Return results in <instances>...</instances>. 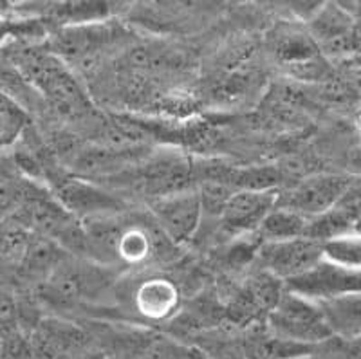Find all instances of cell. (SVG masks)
<instances>
[{
    "mask_svg": "<svg viewBox=\"0 0 361 359\" xmlns=\"http://www.w3.org/2000/svg\"><path fill=\"white\" fill-rule=\"evenodd\" d=\"M82 226L85 257L111 269L145 265L161 255V249L172 245L150 215L109 213L82 221Z\"/></svg>",
    "mask_w": 361,
    "mask_h": 359,
    "instance_id": "obj_1",
    "label": "cell"
},
{
    "mask_svg": "<svg viewBox=\"0 0 361 359\" xmlns=\"http://www.w3.org/2000/svg\"><path fill=\"white\" fill-rule=\"evenodd\" d=\"M6 54L24 74L29 85L49 102L58 114L82 118L89 111V99L76 76L49 47L40 49L37 45L22 44Z\"/></svg>",
    "mask_w": 361,
    "mask_h": 359,
    "instance_id": "obj_2",
    "label": "cell"
},
{
    "mask_svg": "<svg viewBox=\"0 0 361 359\" xmlns=\"http://www.w3.org/2000/svg\"><path fill=\"white\" fill-rule=\"evenodd\" d=\"M114 271L87 257L67 255L38 286V296L47 307L60 310L94 303L112 287Z\"/></svg>",
    "mask_w": 361,
    "mask_h": 359,
    "instance_id": "obj_3",
    "label": "cell"
},
{
    "mask_svg": "<svg viewBox=\"0 0 361 359\" xmlns=\"http://www.w3.org/2000/svg\"><path fill=\"white\" fill-rule=\"evenodd\" d=\"M267 327L273 338L304 347L316 348L333 339L320 303L288 289L267 312Z\"/></svg>",
    "mask_w": 361,
    "mask_h": 359,
    "instance_id": "obj_4",
    "label": "cell"
},
{
    "mask_svg": "<svg viewBox=\"0 0 361 359\" xmlns=\"http://www.w3.org/2000/svg\"><path fill=\"white\" fill-rule=\"evenodd\" d=\"M357 177L340 176V174H314L295 183L291 188L279 190V202L282 208L304 217L305 221H312L324 215L347 195Z\"/></svg>",
    "mask_w": 361,
    "mask_h": 359,
    "instance_id": "obj_5",
    "label": "cell"
},
{
    "mask_svg": "<svg viewBox=\"0 0 361 359\" xmlns=\"http://www.w3.org/2000/svg\"><path fill=\"white\" fill-rule=\"evenodd\" d=\"M148 215L172 245H183L195 237L204 217L197 188L180 190L148 200Z\"/></svg>",
    "mask_w": 361,
    "mask_h": 359,
    "instance_id": "obj_6",
    "label": "cell"
},
{
    "mask_svg": "<svg viewBox=\"0 0 361 359\" xmlns=\"http://www.w3.org/2000/svg\"><path fill=\"white\" fill-rule=\"evenodd\" d=\"M264 273L288 284L304 276L324 260V245L309 237L262 244L257 253Z\"/></svg>",
    "mask_w": 361,
    "mask_h": 359,
    "instance_id": "obj_7",
    "label": "cell"
},
{
    "mask_svg": "<svg viewBox=\"0 0 361 359\" xmlns=\"http://www.w3.org/2000/svg\"><path fill=\"white\" fill-rule=\"evenodd\" d=\"M279 190H240L226 200L219 213V228L224 235L243 238L259 231L260 224L276 208Z\"/></svg>",
    "mask_w": 361,
    "mask_h": 359,
    "instance_id": "obj_8",
    "label": "cell"
},
{
    "mask_svg": "<svg viewBox=\"0 0 361 359\" xmlns=\"http://www.w3.org/2000/svg\"><path fill=\"white\" fill-rule=\"evenodd\" d=\"M114 29L103 22H90V24L66 25L58 31L51 40L49 49L56 54L67 66H89V61H94L103 49H107L114 44Z\"/></svg>",
    "mask_w": 361,
    "mask_h": 359,
    "instance_id": "obj_9",
    "label": "cell"
},
{
    "mask_svg": "<svg viewBox=\"0 0 361 359\" xmlns=\"http://www.w3.org/2000/svg\"><path fill=\"white\" fill-rule=\"evenodd\" d=\"M148 200L193 188V164L176 150H164L148 157L134 177Z\"/></svg>",
    "mask_w": 361,
    "mask_h": 359,
    "instance_id": "obj_10",
    "label": "cell"
},
{
    "mask_svg": "<svg viewBox=\"0 0 361 359\" xmlns=\"http://www.w3.org/2000/svg\"><path fill=\"white\" fill-rule=\"evenodd\" d=\"M27 338L31 359H76L87 345L85 332L60 318L37 320Z\"/></svg>",
    "mask_w": 361,
    "mask_h": 359,
    "instance_id": "obj_11",
    "label": "cell"
},
{
    "mask_svg": "<svg viewBox=\"0 0 361 359\" xmlns=\"http://www.w3.org/2000/svg\"><path fill=\"white\" fill-rule=\"evenodd\" d=\"M286 289L314 302L361 293V271L349 269L324 258L314 269L286 284Z\"/></svg>",
    "mask_w": 361,
    "mask_h": 359,
    "instance_id": "obj_12",
    "label": "cell"
},
{
    "mask_svg": "<svg viewBox=\"0 0 361 359\" xmlns=\"http://www.w3.org/2000/svg\"><path fill=\"white\" fill-rule=\"evenodd\" d=\"M54 199L78 221H87L92 217L109 215L123 212L121 200L111 193L103 192L94 184L76 177H58L53 181Z\"/></svg>",
    "mask_w": 361,
    "mask_h": 359,
    "instance_id": "obj_13",
    "label": "cell"
},
{
    "mask_svg": "<svg viewBox=\"0 0 361 359\" xmlns=\"http://www.w3.org/2000/svg\"><path fill=\"white\" fill-rule=\"evenodd\" d=\"M180 305V294L169 278L148 276L130 291V307L145 322L170 320Z\"/></svg>",
    "mask_w": 361,
    "mask_h": 359,
    "instance_id": "obj_14",
    "label": "cell"
},
{
    "mask_svg": "<svg viewBox=\"0 0 361 359\" xmlns=\"http://www.w3.org/2000/svg\"><path fill=\"white\" fill-rule=\"evenodd\" d=\"M114 359H190V354L164 336L130 331L116 339Z\"/></svg>",
    "mask_w": 361,
    "mask_h": 359,
    "instance_id": "obj_15",
    "label": "cell"
},
{
    "mask_svg": "<svg viewBox=\"0 0 361 359\" xmlns=\"http://www.w3.org/2000/svg\"><path fill=\"white\" fill-rule=\"evenodd\" d=\"M320 309L325 316L333 338H361V293L343 294L336 298L322 300Z\"/></svg>",
    "mask_w": 361,
    "mask_h": 359,
    "instance_id": "obj_16",
    "label": "cell"
},
{
    "mask_svg": "<svg viewBox=\"0 0 361 359\" xmlns=\"http://www.w3.org/2000/svg\"><path fill=\"white\" fill-rule=\"evenodd\" d=\"M271 51L283 66H312L318 58V44L312 35L295 28H280L271 38Z\"/></svg>",
    "mask_w": 361,
    "mask_h": 359,
    "instance_id": "obj_17",
    "label": "cell"
},
{
    "mask_svg": "<svg viewBox=\"0 0 361 359\" xmlns=\"http://www.w3.org/2000/svg\"><path fill=\"white\" fill-rule=\"evenodd\" d=\"M307 222L309 221H305L298 213L276 205V208L264 219L257 235L260 237L262 244L293 241V238L305 237Z\"/></svg>",
    "mask_w": 361,
    "mask_h": 359,
    "instance_id": "obj_18",
    "label": "cell"
},
{
    "mask_svg": "<svg viewBox=\"0 0 361 359\" xmlns=\"http://www.w3.org/2000/svg\"><path fill=\"white\" fill-rule=\"evenodd\" d=\"M0 92L20 103L27 111L40 98L37 90L29 85L24 74L17 69V66L9 60L8 54H0Z\"/></svg>",
    "mask_w": 361,
    "mask_h": 359,
    "instance_id": "obj_19",
    "label": "cell"
},
{
    "mask_svg": "<svg viewBox=\"0 0 361 359\" xmlns=\"http://www.w3.org/2000/svg\"><path fill=\"white\" fill-rule=\"evenodd\" d=\"M29 114L20 103L0 92V148H9L25 132Z\"/></svg>",
    "mask_w": 361,
    "mask_h": 359,
    "instance_id": "obj_20",
    "label": "cell"
},
{
    "mask_svg": "<svg viewBox=\"0 0 361 359\" xmlns=\"http://www.w3.org/2000/svg\"><path fill=\"white\" fill-rule=\"evenodd\" d=\"M324 258L349 269L361 271V237L349 233L324 244Z\"/></svg>",
    "mask_w": 361,
    "mask_h": 359,
    "instance_id": "obj_21",
    "label": "cell"
},
{
    "mask_svg": "<svg viewBox=\"0 0 361 359\" xmlns=\"http://www.w3.org/2000/svg\"><path fill=\"white\" fill-rule=\"evenodd\" d=\"M20 331H27V327L24 325L20 303L11 291L0 287V339Z\"/></svg>",
    "mask_w": 361,
    "mask_h": 359,
    "instance_id": "obj_22",
    "label": "cell"
},
{
    "mask_svg": "<svg viewBox=\"0 0 361 359\" xmlns=\"http://www.w3.org/2000/svg\"><path fill=\"white\" fill-rule=\"evenodd\" d=\"M27 193V184L0 174V222H4L11 215H17L22 208Z\"/></svg>",
    "mask_w": 361,
    "mask_h": 359,
    "instance_id": "obj_23",
    "label": "cell"
},
{
    "mask_svg": "<svg viewBox=\"0 0 361 359\" xmlns=\"http://www.w3.org/2000/svg\"><path fill=\"white\" fill-rule=\"evenodd\" d=\"M44 28L40 22L33 18H24V20H13V18L2 17L0 15V49L8 44L9 40L20 38V40H33V38L42 37Z\"/></svg>",
    "mask_w": 361,
    "mask_h": 359,
    "instance_id": "obj_24",
    "label": "cell"
},
{
    "mask_svg": "<svg viewBox=\"0 0 361 359\" xmlns=\"http://www.w3.org/2000/svg\"><path fill=\"white\" fill-rule=\"evenodd\" d=\"M338 352L341 359H361V338L338 339Z\"/></svg>",
    "mask_w": 361,
    "mask_h": 359,
    "instance_id": "obj_25",
    "label": "cell"
},
{
    "mask_svg": "<svg viewBox=\"0 0 361 359\" xmlns=\"http://www.w3.org/2000/svg\"><path fill=\"white\" fill-rule=\"evenodd\" d=\"M350 166H353L354 177L361 179V147H357L356 150H354L353 157H350Z\"/></svg>",
    "mask_w": 361,
    "mask_h": 359,
    "instance_id": "obj_26",
    "label": "cell"
},
{
    "mask_svg": "<svg viewBox=\"0 0 361 359\" xmlns=\"http://www.w3.org/2000/svg\"><path fill=\"white\" fill-rule=\"evenodd\" d=\"M354 233H356V235H360V237H361V219L356 222V226H354Z\"/></svg>",
    "mask_w": 361,
    "mask_h": 359,
    "instance_id": "obj_27",
    "label": "cell"
},
{
    "mask_svg": "<svg viewBox=\"0 0 361 359\" xmlns=\"http://www.w3.org/2000/svg\"><path fill=\"white\" fill-rule=\"evenodd\" d=\"M356 127H357V130L361 132V111L357 112V116H356Z\"/></svg>",
    "mask_w": 361,
    "mask_h": 359,
    "instance_id": "obj_28",
    "label": "cell"
},
{
    "mask_svg": "<svg viewBox=\"0 0 361 359\" xmlns=\"http://www.w3.org/2000/svg\"><path fill=\"white\" fill-rule=\"evenodd\" d=\"M76 359H103V358H99V355H80V358Z\"/></svg>",
    "mask_w": 361,
    "mask_h": 359,
    "instance_id": "obj_29",
    "label": "cell"
},
{
    "mask_svg": "<svg viewBox=\"0 0 361 359\" xmlns=\"http://www.w3.org/2000/svg\"><path fill=\"white\" fill-rule=\"evenodd\" d=\"M300 359H311V358H309V355H307V358H300Z\"/></svg>",
    "mask_w": 361,
    "mask_h": 359,
    "instance_id": "obj_30",
    "label": "cell"
}]
</instances>
